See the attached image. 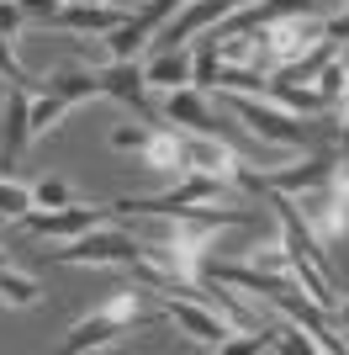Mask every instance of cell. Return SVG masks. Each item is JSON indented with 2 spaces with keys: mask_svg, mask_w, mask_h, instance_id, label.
<instances>
[{
  "mask_svg": "<svg viewBox=\"0 0 349 355\" xmlns=\"http://www.w3.org/2000/svg\"><path fill=\"white\" fill-rule=\"evenodd\" d=\"M154 324H164V308H148V292L127 286V292H116L111 302H101L96 313H85V318L64 334V350H69V355L106 350V345H116L122 334H132V329H154Z\"/></svg>",
  "mask_w": 349,
  "mask_h": 355,
  "instance_id": "6da1fadb",
  "label": "cell"
},
{
  "mask_svg": "<svg viewBox=\"0 0 349 355\" xmlns=\"http://www.w3.org/2000/svg\"><path fill=\"white\" fill-rule=\"evenodd\" d=\"M58 266H122L132 270L138 282H154V266H148L143 254V239L132 234V228H106V223H96V228H85L80 239H69L64 250H53Z\"/></svg>",
  "mask_w": 349,
  "mask_h": 355,
  "instance_id": "7a4b0ae2",
  "label": "cell"
},
{
  "mask_svg": "<svg viewBox=\"0 0 349 355\" xmlns=\"http://www.w3.org/2000/svg\"><path fill=\"white\" fill-rule=\"evenodd\" d=\"M291 202H296L302 223L318 234V244H323L328 254H339V250L349 244V175H344V170H334L328 180H318V186L296 191Z\"/></svg>",
  "mask_w": 349,
  "mask_h": 355,
  "instance_id": "3957f363",
  "label": "cell"
},
{
  "mask_svg": "<svg viewBox=\"0 0 349 355\" xmlns=\"http://www.w3.org/2000/svg\"><path fill=\"white\" fill-rule=\"evenodd\" d=\"M212 96H217V101L228 106L238 122H249L260 144H276V148H312V128H307L296 112H286V106L265 101V96H244V90H212Z\"/></svg>",
  "mask_w": 349,
  "mask_h": 355,
  "instance_id": "277c9868",
  "label": "cell"
},
{
  "mask_svg": "<svg viewBox=\"0 0 349 355\" xmlns=\"http://www.w3.org/2000/svg\"><path fill=\"white\" fill-rule=\"evenodd\" d=\"M164 318H170L190 345H202V350H228V340L238 334L212 302H202V297H180V292H164Z\"/></svg>",
  "mask_w": 349,
  "mask_h": 355,
  "instance_id": "5b68a950",
  "label": "cell"
},
{
  "mask_svg": "<svg viewBox=\"0 0 349 355\" xmlns=\"http://www.w3.org/2000/svg\"><path fill=\"white\" fill-rule=\"evenodd\" d=\"M180 11H186V0H143V6H132L127 21L116 32H106V59H138V53L164 32V21L180 16Z\"/></svg>",
  "mask_w": 349,
  "mask_h": 355,
  "instance_id": "8992f818",
  "label": "cell"
},
{
  "mask_svg": "<svg viewBox=\"0 0 349 355\" xmlns=\"http://www.w3.org/2000/svg\"><path fill=\"white\" fill-rule=\"evenodd\" d=\"M116 212H111V202H106V207H96V202H90V207H74V202H64V207H32L27 218V234H37V239H64V244H69V239H80L85 234V228H96V223H111Z\"/></svg>",
  "mask_w": 349,
  "mask_h": 355,
  "instance_id": "52a82bcc",
  "label": "cell"
},
{
  "mask_svg": "<svg viewBox=\"0 0 349 355\" xmlns=\"http://www.w3.org/2000/svg\"><path fill=\"white\" fill-rule=\"evenodd\" d=\"M27 144H32V90L6 85V101H0V175L16 170Z\"/></svg>",
  "mask_w": 349,
  "mask_h": 355,
  "instance_id": "ba28073f",
  "label": "cell"
},
{
  "mask_svg": "<svg viewBox=\"0 0 349 355\" xmlns=\"http://www.w3.org/2000/svg\"><path fill=\"white\" fill-rule=\"evenodd\" d=\"M164 122H174L180 133H228V122L212 112V101H206L202 85H180L170 90V101H164Z\"/></svg>",
  "mask_w": 349,
  "mask_h": 355,
  "instance_id": "9c48e42d",
  "label": "cell"
},
{
  "mask_svg": "<svg viewBox=\"0 0 349 355\" xmlns=\"http://www.w3.org/2000/svg\"><path fill=\"white\" fill-rule=\"evenodd\" d=\"M122 21H127L122 6H96V0H64V6L48 16V27H58V32H90V37H106V32H116Z\"/></svg>",
  "mask_w": 349,
  "mask_h": 355,
  "instance_id": "30bf717a",
  "label": "cell"
},
{
  "mask_svg": "<svg viewBox=\"0 0 349 355\" xmlns=\"http://www.w3.org/2000/svg\"><path fill=\"white\" fill-rule=\"evenodd\" d=\"M265 101L286 106V112H296V117H328V112H334V101H328L318 85H302V80H286V74H270Z\"/></svg>",
  "mask_w": 349,
  "mask_h": 355,
  "instance_id": "8fae6325",
  "label": "cell"
},
{
  "mask_svg": "<svg viewBox=\"0 0 349 355\" xmlns=\"http://www.w3.org/2000/svg\"><path fill=\"white\" fill-rule=\"evenodd\" d=\"M143 159V170H159V175H180L186 170V148H180V128H154V138H148V148L138 154Z\"/></svg>",
  "mask_w": 349,
  "mask_h": 355,
  "instance_id": "7c38bea8",
  "label": "cell"
},
{
  "mask_svg": "<svg viewBox=\"0 0 349 355\" xmlns=\"http://www.w3.org/2000/svg\"><path fill=\"white\" fill-rule=\"evenodd\" d=\"M190 59H196V53H186V48H164L159 59H148L143 64L148 90H180V85H190Z\"/></svg>",
  "mask_w": 349,
  "mask_h": 355,
  "instance_id": "4fadbf2b",
  "label": "cell"
},
{
  "mask_svg": "<svg viewBox=\"0 0 349 355\" xmlns=\"http://www.w3.org/2000/svg\"><path fill=\"white\" fill-rule=\"evenodd\" d=\"M43 90H58L64 101H90V96H101V64H90V69H58L43 80Z\"/></svg>",
  "mask_w": 349,
  "mask_h": 355,
  "instance_id": "5bb4252c",
  "label": "cell"
},
{
  "mask_svg": "<svg viewBox=\"0 0 349 355\" xmlns=\"http://www.w3.org/2000/svg\"><path fill=\"white\" fill-rule=\"evenodd\" d=\"M74 101H64L58 90H32V138L53 133L58 122H64V112H69Z\"/></svg>",
  "mask_w": 349,
  "mask_h": 355,
  "instance_id": "9a60e30c",
  "label": "cell"
},
{
  "mask_svg": "<svg viewBox=\"0 0 349 355\" xmlns=\"http://www.w3.org/2000/svg\"><path fill=\"white\" fill-rule=\"evenodd\" d=\"M0 302H6V308H37V302H43V286L32 282V276H21V270H0Z\"/></svg>",
  "mask_w": 349,
  "mask_h": 355,
  "instance_id": "2e32d148",
  "label": "cell"
},
{
  "mask_svg": "<svg viewBox=\"0 0 349 355\" xmlns=\"http://www.w3.org/2000/svg\"><path fill=\"white\" fill-rule=\"evenodd\" d=\"M27 212H32V186L0 175V218L11 223V218H27Z\"/></svg>",
  "mask_w": 349,
  "mask_h": 355,
  "instance_id": "e0dca14e",
  "label": "cell"
},
{
  "mask_svg": "<svg viewBox=\"0 0 349 355\" xmlns=\"http://www.w3.org/2000/svg\"><path fill=\"white\" fill-rule=\"evenodd\" d=\"M148 138H154L148 122H116V128H111V148H122V154H143Z\"/></svg>",
  "mask_w": 349,
  "mask_h": 355,
  "instance_id": "ac0fdd59",
  "label": "cell"
},
{
  "mask_svg": "<svg viewBox=\"0 0 349 355\" xmlns=\"http://www.w3.org/2000/svg\"><path fill=\"white\" fill-rule=\"evenodd\" d=\"M312 85H318L323 96H328V101L339 106V96H344V64H339V53H334V59H328V64L318 69V80H312Z\"/></svg>",
  "mask_w": 349,
  "mask_h": 355,
  "instance_id": "d6986e66",
  "label": "cell"
},
{
  "mask_svg": "<svg viewBox=\"0 0 349 355\" xmlns=\"http://www.w3.org/2000/svg\"><path fill=\"white\" fill-rule=\"evenodd\" d=\"M64 202H69V186H64V180H37V186H32V207H64Z\"/></svg>",
  "mask_w": 349,
  "mask_h": 355,
  "instance_id": "ffe728a7",
  "label": "cell"
},
{
  "mask_svg": "<svg viewBox=\"0 0 349 355\" xmlns=\"http://www.w3.org/2000/svg\"><path fill=\"white\" fill-rule=\"evenodd\" d=\"M21 21H27V11H21L16 0H0V37H16Z\"/></svg>",
  "mask_w": 349,
  "mask_h": 355,
  "instance_id": "44dd1931",
  "label": "cell"
},
{
  "mask_svg": "<svg viewBox=\"0 0 349 355\" xmlns=\"http://www.w3.org/2000/svg\"><path fill=\"white\" fill-rule=\"evenodd\" d=\"M16 6H21L27 16H43V21H48V16H53L58 6H64V0H16Z\"/></svg>",
  "mask_w": 349,
  "mask_h": 355,
  "instance_id": "7402d4cb",
  "label": "cell"
},
{
  "mask_svg": "<svg viewBox=\"0 0 349 355\" xmlns=\"http://www.w3.org/2000/svg\"><path fill=\"white\" fill-rule=\"evenodd\" d=\"M339 101H344V148H339V170L349 175V80H344V96H339Z\"/></svg>",
  "mask_w": 349,
  "mask_h": 355,
  "instance_id": "603a6c76",
  "label": "cell"
},
{
  "mask_svg": "<svg viewBox=\"0 0 349 355\" xmlns=\"http://www.w3.org/2000/svg\"><path fill=\"white\" fill-rule=\"evenodd\" d=\"M334 324H339V329H349V302H339V308H334Z\"/></svg>",
  "mask_w": 349,
  "mask_h": 355,
  "instance_id": "cb8c5ba5",
  "label": "cell"
},
{
  "mask_svg": "<svg viewBox=\"0 0 349 355\" xmlns=\"http://www.w3.org/2000/svg\"><path fill=\"white\" fill-rule=\"evenodd\" d=\"M339 64H344V80H349V37H344V53H339Z\"/></svg>",
  "mask_w": 349,
  "mask_h": 355,
  "instance_id": "d4e9b609",
  "label": "cell"
},
{
  "mask_svg": "<svg viewBox=\"0 0 349 355\" xmlns=\"http://www.w3.org/2000/svg\"><path fill=\"white\" fill-rule=\"evenodd\" d=\"M6 266H11V250H6V244H0V270H6Z\"/></svg>",
  "mask_w": 349,
  "mask_h": 355,
  "instance_id": "484cf974",
  "label": "cell"
},
{
  "mask_svg": "<svg viewBox=\"0 0 349 355\" xmlns=\"http://www.w3.org/2000/svg\"><path fill=\"white\" fill-rule=\"evenodd\" d=\"M96 6H111V0H96Z\"/></svg>",
  "mask_w": 349,
  "mask_h": 355,
  "instance_id": "4316f807",
  "label": "cell"
}]
</instances>
